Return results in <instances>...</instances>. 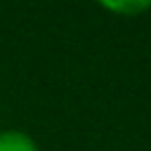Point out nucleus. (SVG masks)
Wrapping results in <instances>:
<instances>
[{
  "label": "nucleus",
  "instance_id": "obj_1",
  "mask_svg": "<svg viewBox=\"0 0 151 151\" xmlns=\"http://www.w3.org/2000/svg\"><path fill=\"white\" fill-rule=\"evenodd\" d=\"M101 9L106 12H113V14H120V17H127V19H134L144 12L151 9V0H101L99 2Z\"/></svg>",
  "mask_w": 151,
  "mask_h": 151
},
{
  "label": "nucleus",
  "instance_id": "obj_2",
  "mask_svg": "<svg viewBox=\"0 0 151 151\" xmlns=\"http://www.w3.org/2000/svg\"><path fill=\"white\" fill-rule=\"evenodd\" d=\"M0 151H40V149L26 132L2 130L0 132Z\"/></svg>",
  "mask_w": 151,
  "mask_h": 151
}]
</instances>
